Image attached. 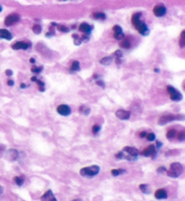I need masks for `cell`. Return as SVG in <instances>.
Segmentation results:
<instances>
[{
    "label": "cell",
    "instance_id": "cell-1",
    "mask_svg": "<svg viewBox=\"0 0 185 201\" xmlns=\"http://www.w3.org/2000/svg\"><path fill=\"white\" fill-rule=\"evenodd\" d=\"M139 152L137 148L131 146H126L123 148L122 151L116 154V158L118 160H127L130 161H134L137 160Z\"/></svg>",
    "mask_w": 185,
    "mask_h": 201
},
{
    "label": "cell",
    "instance_id": "cell-2",
    "mask_svg": "<svg viewBox=\"0 0 185 201\" xmlns=\"http://www.w3.org/2000/svg\"><path fill=\"white\" fill-rule=\"evenodd\" d=\"M141 15H142V13L134 14L132 15V18H131V22H132V24L135 27V29L138 31V33L140 34L146 36L150 33V31H149L148 26H146V24L143 21H141V19H140Z\"/></svg>",
    "mask_w": 185,
    "mask_h": 201
},
{
    "label": "cell",
    "instance_id": "cell-3",
    "mask_svg": "<svg viewBox=\"0 0 185 201\" xmlns=\"http://www.w3.org/2000/svg\"><path fill=\"white\" fill-rule=\"evenodd\" d=\"M100 171V168L98 165H92V166H89V167H85L82 168L81 171H79V173L82 176V177L85 178H92L95 177L96 175H98Z\"/></svg>",
    "mask_w": 185,
    "mask_h": 201
},
{
    "label": "cell",
    "instance_id": "cell-4",
    "mask_svg": "<svg viewBox=\"0 0 185 201\" xmlns=\"http://www.w3.org/2000/svg\"><path fill=\"white\" fill-rule=\"evenodd\" d=\"M183 171V167L181 163L179 162H174L170 165V169L166 171L167 175L171 178H178Z\"/></svg>",
    "mask_w": 185,
    "mask_h": 201
},
{
    "label": "cell",
    "instance_id": "cell-5",
    "mask_svg": "<svg viewBox=\"0 0 185 201\" xmlns=\"http://www.w3.org/2000/svg\"><path fill=\"white\" fill-rule=\"evenodd\" d=\"M175 120H184V116L183 115H165L159 118L158 124L159 125H164L170 122L175 121Z\"/></svg>",
    "mask_w": 185,
    "mask_h": 201
},
{
    "label": "cell",
    "instance_id": "cell-6",
    "mask_svg": "<svg viewBox=\"0 0 185 201\" xmlns=\"http://www.w3.org/2000/svg\"><path fill=\"white\" fill-rule=\"evenodd\" d=\"M167 91L169 93L170 95V97L171 99L172 100V101L174 102H180L182 100L183 97L182 95V93L180 91H178L175 87H172V86H168L167 87Z\"/></svg>",
    "mask_w": 185,
    "mask_h": 201
},
{
    "label": "cell",
    "instance_id": "cell-7",
    "mask_svg": "<svg viewBox=\"0 0 185 201\" xmlns=\"http://www.w3.org/2000/svg\"><path fill=\"white\" fill-rule=\"evenodd\" d=\"M19 20H20V16L18 15L17 14L14 13V14L8 15L7 17L5 18L4 24H5V26H13V24H16Z\"/></svg>",
    "mask_w": 185,
    "mask_h": 201
},
{
    "label": "cell",
    "instance_id": "cell-8",
    "mask_svg": "<svg viewBox=\"0 0 185 201\" xmlns=\"http://www.w3.org/2000/svg\"><path fill=\"white\" fill-rule=\"evenodd\" d=\"M141 154L143 156L145 157H152L153 159L155 158V155H156V148L153 144H151L148 147H146L143 152L141 153Z\"/></svg>",
    "mask_w": 185,
    "mask_h": 201
},
{
    "label": "cell",
    "instance_id": "cell-9",
    "mask_svg": "<svg viewBox=\"0 0 185 201\" xmlns=\"http://www.w3.org/2000/svg\"><path fill=\"white\" fill-rule=\"evenodd\" d=\"M57 113L61 116H68L71 115V109L68 105H60L57 108Z\"/></svg>",
    "mask_w": 185,
    "mask_h": 201
},
{
    "label": "cell",
    "instance_id": "cell-10",
    "mask_svg": "<svg viewBox=\"0 0 185 201\" xmlns=\"http://www.w3.org/2000/svg\"><path fill=\"white\" fill-rule=\"evenodd\" d=\"M166 11H167V10H166V7H164L163 5H157L153 9V15H155V16H157V17H162V16L165 15Z\"/></svg>",
    "mask_w": 185,
    "mask_h": 201
},
{
    "label": "cell",
    "instance_id": "cell-11",
    "mask_svg": "<svg viewBox=\"0 0 185 201\" xmlns=\"http://www.w3.org/2000/svg\"><path fill=\"white\" fill-rule=\"evenodd\" d=\"M116 116L118 117L120 120H128L130 118L131 113L130 111H126V110H123V109H118L116 112Z\"/></svg>",
    "mask_w": 185,
    "mask_h": 201
},
{
    "label": "cell",
    "instance_id": "cell-12",
    "mask_svg": "<svg viewBox=\"0 0 185 201\" xmlns=\"http://www.w3.org/2000/svg\"><path fill=\"white\" fill-rule=\"evenodd\" d=\"M18 155H19V153H18V151L15 150V149H9L7 152V153H5V157H7V159L11 161H16L17 158H18Z\"/></svg>",
    "mask_w": 185,
    "mask_h": 201
},
{
    "label": "cell",
    "instance_id": "cell-13",
    "mask_svg": "<svg viewBox=\"0 0 185 201\" xmlns=\"http://www.w3.org/2000/svg\"><path fill=\"white\" fill-rule=\"evenodd\" d=\"M41 201H57V199L54 197L53 192L49 190L41 197Z\"/></svg>",
    "mask_w": 185,
    "mask_h": 201
},
{
    "label": "cell",
    "instance_id": "cell-14",
    "mask_svg": "<svg viewBox=\"0 0 185 201\" xmlns=\"http://www.w3.org/2000/svg\"><path fill=\"white\" fill-rule=\"evenodd\" d=\"M31 46L30 43L26 42H16L12 45V49L14 50H27Z\"/></svg>",
    "mask_w": 185,
    "mask_h": 201
},
{
    "label": "cell",
    "instance_id": "cell-15",
    "mask_svg": "<svg viewBox=\"0 0 185 201\" xmlns=\"http://www.w3.org/2000/svg\"><path fill=\"white\" fill-rule=\"evenodd\" d=\"M79 31H81V33H83L84 34H90L91 33V31H92V26H89V24L87 23H82L79 24Z\"/></svg>",
    "mask_w": 185,
    "mask_h": 201
},
{
    "label": "cell",
    "instance_id": "cell-16",
    "mask_svg": "<svg viewBox=\"0 0 185 201\" xmlns=\"http://www.w3.org/2000/svg\"><path fill=\"white\" fill-rule=\"evenodd\" d=\"M0 39L11 41L13 39V34L7 29H0Z\"/></svg>",
    "mask_w": 185,
    "mask_h": 201
},
{
    "label": "cell",
    "instance_id": "cell-17",
    "mask_svg": "<svg viewBox=\"0 0 185 201\" xmlns=\"http://www.w3.org/2000/svg\"><path fill=\"white\" fill-rule=\"evenodd\" d=\"M155 198L157 199H166L168 198L167 191L163 190V188H159L155 193Z\"/></svg>",
    "mask_w": 185,
    "mask_h": 201
},
{
    "label": "cell",
    "instance_id": "cell-18",
    "mask_svg": "<svg viewBox=\"0 0 185 201\" xmlns=\"http://www.w3.org/2000/svg\"><path fill=\"white\" fill-rule=\"evenodd\" d=\"M79 71H81L79 62L77 61H74L71 63V69H70V72L71 73H75V72H78Z\"/></svg>",
    "mask_w": 185,
    "mask_h": 201
},
{
    "label": "cell",
    "instance_id": "cell-19",
    "mask_svg": "<svg viewBox=\"0 0 185 201\" xmlns=\"http://www.w3.org/2000/svg\"><path fill=\"white\" fill-rule=\"evenodd\" d=\"M79 111L83 116H89V113H90V108L87 106H79Z\"/></svg>",
    "mask_w": 185,
    "mask_h": 201
},
{
    "label": "cell",
    "instance_id": "cell-20",
    "mask_svg": "<svg viewBox=\"0 0 185 201\" xmlns=\"http://www.w3.org/2000/svg\"><path fill=\"white\" fill-rule=\"evenodd\" d=\"M112 61H113V56H108V57H104L103 59H101L100 62L102 65L108 66V65L111 64Z\"/></svg>",
    "mask_w": 185,
    "mask_h": 201
},
{
    "label": "cell",
    "instance_id": "cell-21",
    "mask_svg": "<svg viewBox=\"0 0 185 201\" xmlns=\"http://www.w3.org/2000/svg\"><path fill=\"white\" fill-rule=\"evenodd\" d=\"M176 134H177V132L174 129H170L168 130L167 133H166V138L169 140H172L176 136Z\"/></svg>",
    "mask_w": 185,
    "mask_h": 201
},
{
    "label": "cell",
    "instance_id": "cell-22",
    "mask_svg": "<svg viewBox=\"0 0 185 201\" xmlns=\"http://www.w3.org/2000/svg\"><path fill=\"white\" fill-rule=\"evenodd\" d=\"M126 171L124 169H112L111 171V174H112L113 176H115V177H116V176H119V175H122L126 173Z\"/></svg>",
    "mask_w": 185,
    "mask_h": 201
},
{
    "label": "cell",
    "instance_id": "cell-23",
    "mask_svg": "<svg viewBox=\"0 0 185 201\" xmlns=\"http://www.w3.org/2000/svg\"><path fill=\"white\" fill-rule=\"evenodd\" d=\"M139 188H140V190L143 192L144 194H149L150 191H151L149 185H147V184H141V185H139Z\"/></svg>",
    "mask_w": 185,
    "mask_h": 201
},
{
    "label": "cell",
    "instance_id": "cell-24",
    "mask_svg": "<svg viewBox=\"0 0 185 201\" xmlns=\"http://www.w3.org/2000/svg\"><path fill=\"white\" fill-rule=\"evenodd\" d=\"M119 45L123 49H129V48L131 47V42L129 41L128 39H126V40H124L123 42H121L119 43Z\"/></svg>",
    "mask_w": 185,
    "mask_h": 201
},
{
    "label": "cell",
    "instance_id": "cell-25",
    "mask_svg": "<svg viewBox=\"0 0 185 201\" xmlns=\"http://www.w3.org/2000/svg\"><path fill=\"white\" fill-rule=\"evenodd\" d=\"M93 17L95 18V19H98V20H105V19H106V15H105L104 13H102V12H98V13L93 14Z\"/></svg>",
    "mask_w": 185,
    "mask_h": 201
},
{
    "label": "cell",
    "instance_id": "cell-26",
    "mask_svg": "<svg viewBox=\"0 0 185 201\" xmlns=\"http://www.w3.org/2000/svg\"><path fill=\"white\" fill-rule=\"evenodd\" d=\"M56 27L60 32H63V33H69L70 32V28H68L67 26H63V24H57Z\"/></svg>",
    "mask_w": 185,
    "mask_h": 201
},
{
    "label": "cell",
    "instance_id": "cell-27",
    "mask_svg": "<svg viewBox=\"0 0 185 201\" xmlns=\"http://www.w3.org/2000/svg\"><path fill=\"white\" fill-rule=\"evenodd\" d=\"M72 38L74 40V44L75 45H81L82 42H81V37H79L78 34H72Z\"/></svg>",
    "mask_w": 185,
    "mask_h": 201
},
{
    "label": "cell",
    "instance_id": "cell-28",
    "mask_svg": "<svg viewBox=\"0 0 185 201\" xmlns=\"http://www.w3.org/2000/svg\"><path fill=\"white\" fill-rule=\"evenodd\" d=\"M185 31H182V34H181V38H180V41H179V44H180V47L181 48H184L185 46Z\"/></svg>",
    "mask_w": 185,
    "mask_h": 201
},
{
    "label": "cell",
    "instance_id": "cell-29",
    "mask_svg": "<svg viewBox=\"0 0 185 201\" xmlns=\"http://www.w3.org/2000/svg\"><path fill=\"white\" fill-rule=\"evenodd\" d=\"M36 83H37V85H38V87H39V90H40L41 92H44V91H45V84H44V81L37 79Z\"/></svg>",
    "mask_w": 185,
    "mask_h": 201
},
{
    "label": "cell",
    "instance_id": "cell-30",
    "mask_svg": "<svg viewBox=\"0 0 185 201\" xmlns=\"http://www.w3.org/2000/svg\"><path fill=\"white\" fill-rule=\"evenodd\" d=\"M32 30L35 34H40L42 33V26H39V24H35V26H33Z\"/></svg>",
    "mask_w": 185,
    "mask_h": 201
},
{
    "label": "cell",
    "instance_id": "cell-31",
    "mask_svg": "<svg viewBox=\"0 0 185 201\" xmlns=\"http://www.w3.org/2000/svg\"><path fill=\"white\" fill-rule=\"evenodd\" d=\"M178 141L180 142H183L185 140V132L184 131H181L180 133H178V134H176Z\"/></svg>",
    "mask_w": 185,
    "mask_h": 201
},
{
    "label": "cell",
    "instance_id": "cell-32",
    "mask_svg": "<svg viewBox=\"0 0 185 201\" xmlns=\"http://www.w3.org/2000/svg\"><path fill=\"white\" fill-rule=\"evenodd\" d=\"M14 180H15V184H16L17 186H19V187H21V186L24 184V179L21 178V177H15V178H14Z\"/></svg>",
    "mask_w": 185,
    "mask_h": 201
},
{
    "label": "cell",
    "instance_id": "cell-33",
    "mask_svg": "<svg viewBox=\"0 0 185 201\" xmlns=\"http://www.w3.org/2000/svg\"><path fill=\"white\" fill-rule=\"evenodd\" d=\"M91 130H92V133H93L94 134H97L100 133V125H98V124H94L93 126H92Z\"/></svg>",
    "mask_w": 185,
    "mask_h": 201
},
{
    "label": "cell",
    "instance_id": "cell-34",
    "mask_svg": "<svg viewBox=\"0 0 185 201\" xmlns=\"http://www.w3.org/2000/svg\"><path fill=\"white\" fill-rule=\"evenodd\" d=\"M146 139L149 141V142H153L155 140V134H153V133H149V134H146Z\"/></svg>",
    "mask_w": 185,
    "mask_h": 201
},
{
    "label": "cell",
    "instance_id": "cell-35",
    "mask_svg": "<svg viewBox=\"0 0 185 201\" xmlns=\"http://www.w3.org/2000/svg\"><path fill=\"white\" fill-rule=\"evenodd\" d=\"M113 31H114V34L123 33V32H122V28H121V26H118V24H116V26H113Z\"/></svg>",
    "mask_w": 185,
    "mask_h": 201
},
{
    "label": "cell",
    "instance_id": "cell-36",
    "mask_svg": "<svg viewBox=\"0 0 185 201\" xmlns=\"http://www.w3.org/2000/svg\"><path fill=\"white\" fill-rule=\"evenodd\" d=\"M114 37H115V39H116V40L120 41V40H123V39L125 38V34H124V33L116 34H114Z\"/></svg>",
    "mask_w": 185,
    "mask_h": 201
},
{
    "label": "cell",
    "instance_id": "cell-37",
    "mask_svg": "<svg viewBox=\"0 0 185 201\" xmlns=\"http://www.w3.org/2000/svg\"><path fill=\"white\" fill-rule=\"evenodd\" d=\"M31 71H32V72H34V73L38 74V73H40V72L42 71V67H36V66H34Z\"/></svg>",
    "mask_w": 185,
    "mask_h": 201
},
{
    "label": "cell",
    "instance_id": "cell-38",
    "mask_svg": "<svg viewBox=\"0 0 185 201\" xmlns=\"http://www.w3.org/2000/svg\"><path fill=\"white\" fill-rule=\"evenodd\" d=\"M114 56L116 57V59H121V57L123 56V52L120 51V50H118V51H116V52H115Z\"/></svg>",
    "mask_w": 185,
    "mask_h": 201
},
{
    "label": "cell",
    "instance_id": "cell-39",
    "mask_svg": "<svg viewBox=\"0 0 185 201\" xmlns=\"http://www.w3.org/2000/svg\"><path fill=\"white\" fill-rule=\"evenodd\" d=\"M81 42H87L89 41V34H83L81 37Z\"/></svg>",
    "mask_w": 185,
    "mask_h": 201
},
{
    "label": "cell",
    "instance_id": "cell-40",
    "mask_svg": "<svg viewBox=\"0 0 185 201\" xmlns=\"http://www.w3.org/2000/svg\"><path fill=\"white\" fill-rule=\"evenodd\" d=\"M167 171H166V168L165 167H163V166H160L158 169H157V172L159 173V174H163V173H164V172H166Z\"/></svg>",
    "mask_w": 185,
    "mask_h": 201
},
{
    "label": "cell",
    "instance_id": "cell-41",
    "mask_svg": "<svg viewBox=\"0 0 185 201\" xmlns=\"http://www.w3.org/2000/svg\"><path fill=\"white\" fill-rule=\"evenodd\" d=\"M96 83H97V85H98V86L101 87L102 89H105V82H104V81H103L102 79H98Z\"/></svg>",
    "mask_w": 185,
    "mask_h": 201
},
{
    "label": "cell",
    "instance_id": "cell-42",
    "mask_svg": "<svg viewBox=\"0 0 185 201\" xmlns=\"http://www.w3.org/2000/svg\"><path fill=\"white\" fill-rule=\"evenodd\" d=\"M5 75L8 76V77H11L12 75H13V71H12L11 70H7V71H5Z\"/></svg>",
    "mask_w": 185,
    "mask_h": 201
},
{
    "label": "cell",
    "instance_id": "cell-43",
    "mask_svg": "<svg viewBox=\"0 0 185 201\" xmlns=\"http://www.w3.org/2000/svg\"><path fill=\"white\" fill-rule=\"evenodd\" d=\"M14 84H15L14 80H12V79H8V80H7V85H8V86L13 87V86H14Z\"/></svg>",
    "mask_w": 185,
    "mask_h": 201
},
{
    "label": "cell",
    "instance_id": "cell-44",
    "mask_svg": "<svg viewBox=\"0 0 185 201\" xmlns=\"http://www.w3.org/2000/svg\"><path fill=\"white\" fill-rule=\"evenodd\" d=\"M146 134H146V132H145V131H144V132H141V133L139 134V136H140L141 138H145V137L146 136Z\"/></svg>",
    "mask_w": 185,
    "mask_h": 201
},
{
    "label": "cell",
    "instance_id": "cell-45",
    "mask_svg": "<svg viewBox=\"0 0 185 201\" xmlns=\"http://www.w3.org/2000/svg\"><path fill=\"white\" fill-rule=\"evenodd\" d=\"M162 143L161 142H159V141H156V146H157V148H161L162 147Z\"/></svg>",
    "mask_w": 185,
    "mask_h": 201
},
{
    "label": "cell",
    "instance_id": "cell-46",
    "mask_svg": "<svg viewBox=\"0 0 185 201\" xmlns=\"http://www.w3.org/2000/svg\"><path fill=\"white\" fill-rule=\"evenodd\" d=\"M29 61L31 62V63L32 64H34L35 63V59H34V58H31L30 60H29Z\"/></svg>",
    "mask_w": 185,
    "mask_h": 201
},
{
    "label": "cell",
    "instance_id": "cell-47",
    "mask_svg": "<svg viewBox=\"0 0 185 201\" xmlns=\"http://www.w3.org/2000/svg\"><path fill=\"white\" fill-rule=\"evenodd\" d=\"M100 75H98V74H94L93 75V77H92V78H93L94 79H98V78H100Z\"/></svg>",
    "mask_w": 185,
    "mask_h": 201
},
{
    "label": "cell",
    "instance_id": "cell-48",
    "mask_svg": "<svg viewBox=\"0 0 185 201\" xmlns=\"http://www.w3.org/2000/svg\"><path fill=\"white\" fill-rule=\"evenodd\" d=\"M26 87H27V86H26V84H24V83H22V84L20 85V87H21V89H26Z\"/></svg>",
    "mask_w": 185,
    "mask_h": 201
},
{
    "label": "cell",
    "instance_id": "cell-49",
    "mask_svg": "<svg viewBox=\"0 0 185 201\" xmlns=\"http://www.w3.org/2000/svg\"><path fill=\"white\" fill-rule=\"evenodd\" d=\"M31 80L34 81V82H36V81H37V78H36V77H32V78H31Z\"/></svg>",
    "mask_w": 185,
    "mask_h": 201
},
{
    "label": "cell",
    "instance_id": "cell-50",
    "mask_svg": "<svg viewBox=\"0 0 185 201\" xmlns=\"http://www.w3.org/2000/svg\"><path fill=\"white\" fill-rule=\"evenodd\" d=\"M3 192H4V188H3V187H2V186H0V195H1Z\"/></svg>",
    "mask_w": 185,
    "mask_h": 201
},
{
    "label": "cell",
    "instance_id": "cell-51",
    "mask_svg": "<svg viewBox=\"0 0 185 201\" xmlns=\"http://www.w3.org/2000/svg\"><path fill=\"white\" fill-rule=\"evenodd\" d=\"M155 72H157V73H158V72H159V69H156V68H155Z\"/></svg>",
    "mask_w": 185,
    "mask_h": 201
},
{
    "label": "cell",
    "instance_id": "cell-52",
    "mask_svg": "<svg viewBox=\"0 0 185 201\" xmlns=\"http://www.w3.org/2000/svg\"><path fill=\"white\" fill-rule=\"evenodd\" d=\"M3 149H4V146H0V152H1Z\"/></svg>",
    "mask_w": 185,
    "mask_h": 201
},
{
    "label": "cell",
    "instance_id": "cell-53",
    "mask_svg": "<svg viewBox=\"0 0 185 201\" xmlns=\"http://www.w3.org/2000/svg\"><path fill=\"white\" fill-rule=\"evenodd\" d=\"M72 201H81V199H73Z\"/></svg>",
    "mask_w": 185,
    "mask_h": 201
},
{
    "label": "cell",
    "instance_id": "cell-54",
    "mask_svg": "<svg viewBox=\"0 0 185 201\" xmlns=\"http://www.w3.org/2000/svg\"><path fill=\"white\" fill-rule=\"evenodd\" d=\"M2 10H3V8H2L1 5H0V12H2Z\"/></svg>",
    "mask_w": 185,
    "mask_h": 201
}]
</instances>
